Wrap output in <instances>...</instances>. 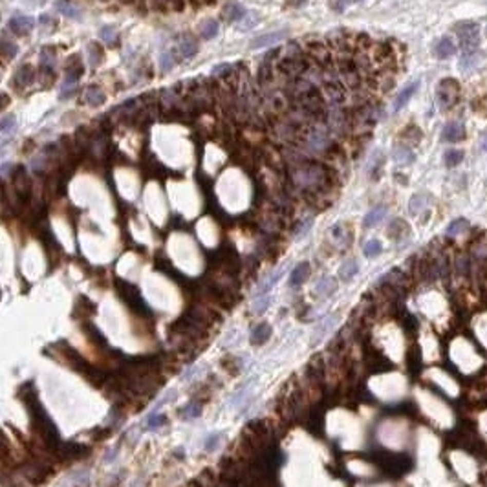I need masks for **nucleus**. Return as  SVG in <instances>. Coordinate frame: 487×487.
<instances>
[{
  "instance_id": "aec40b11",
  "label": "nucleus",
  "mask_w": 487,
  "mask_h": 487,
  "mask_svg": "<svg viewBox=\"0 0 487 487\" xmlns=\"http://www.w3.org/2000/svg\"><path fill=\"white\" fill-rule=\"evenodd\" d=\"M386 233H388V236H390V238L398 240V238H401L405 233H408V226L403 222V220H392V222L388 223V229H386Z\"/></svg>"
},
{
  "instance_id": "f8f14e48",
  "label": "nucleus",
  "mask_w": 487,
  "mask_h": 487,
  "mask_svg": "<svg viewBox=\"0 0 487 487\" xmlns=\"http://www.w3.org/2000/svg\"><path fill=\"white\" fill-rule=\"evenodd\" d=\"M456 44L453 42V39L449 37H443L438 41V44L434 46V53L440 57V59H447V57H451V55L456 53Z\"/></svg>"
},
{
  "instance_id": "6ab92c4d",
  "label": "nucleus",
  "mask_w": 487,
  "mask_h": 487,
  "mask_svg": "<svg viewBox=\"0 0 487 487\" xmlns=\"http://www.w3.org/2000/svg\"><path fill=\"white\" fill-rule=\"evenodd\" d=\"M335 290H337V282L333 280L332 277H323L319 280V284H317V288H315L317 295H321V297H330Z\"/></svg>"
},
{
  "instance_id": "7c9ffc66",
  "label": "nucleus",
  "mask_w": 487,
  "mask_h": 487,
  "mask_svg": "<svg viewBox=\"0 0 487 487\" xmlns=\"http://www.w3.org/2000/svg\"><path fill=\"white\" fill-rule=\"evenodd\" d=\"M476 64H478V55H476L475 51H469V53H465L462 59H460V68H462L463 71L475 68Z\"/></svg>"
},
{
  "instance_id": "58836bf2",
  "label": "nucleus",
  "mask_w": 487,
  "mask_h": 487,
  "mask_svg": "<svg viewBox=\"0 0 487 487\" xmlns=\"http://www.w3.org/2000/svg\"><path fill=\"white\" fill-rule=\"evenodd\" d=\"M480 148H482V151H487V128L482 132V136H480Z\"/></svg>"
},
{
  "instance_id": "412c9836",
  "label": "nucleus",
  "mask_w": 487,
  "mask_h": 487,
  "mask_svg": "<svg viewBox=\"0 0 487 487\" xmlns=\"http://www.w3.org/2000/svg\"><path fill=\"white\" fill-rule=\"evenodd\" d=\"M359 271V266H357V260H346L341 264L339 268V277L341 280H350L352 277H355V273Z\"/></svg>"
},
{
  "instance_id": "39448f33",
  "label": "nucleus",
  "mask_w": 487,
  "mask_h": 487,
  "mask_svg": "<svg viewBox=\"0 0 487 487\" xmlns=\"http://www.w3.org/2000/svg\"><path fill=\"white\" fill-rule=\"evenodd\" d=\"M465 138V126L460 121H449L443 126V132H441V139L447 143H458Z\"/></svg>"
},
{
  "instance_id": "c756f323",
  "label": "nucleus",
  "mask_w": 487,
  "mask_h": 487,
  "mask_svg": "<svg viewBox=\"0 0 487 487\" xmlns=\"http://www.w3.org/2000/svg\"><path fill=\"white\" fill-rule=\"evenodd\" d=\"M18 51L17 44H13L11 41H8V39H0V57H6V59H11V57H15Z\"/></svg>"
},
{
  "instance_id": "2eb2a0df",
  "label": "nucleus",
  "mask_w": 487,
  "mask_h": 487,
  "mask_svg": "<svg viewBox=\"0 0 487 487\" xmlns=\"http://www.w3.org/2000/svg\"><path fill=\"white\" fill-rule=\"evenodd\" d=\"M310 275V264L308 262H301L295 266V269L290 275V286H301Z\"/></svg>"
},
{
  "instance_id": "9d476101",
  "label": "nucleus",
  "mask_w": 487,
  "mask_h": 487,
  "mask_svg": "<svg viewBox=\"0 0 487 487\" xmlns=\"http://www.w3.org/2000/svg\"><path fill=\"white\" fill-rule=\"evenodd\" d=\"M392 160L399 165H410L412 161L416 160V156H414V152H412V148L408 145H401L399 143V145H396L392 148Z\"/></svg>"
},
{
  "instance_id": "b1692460",
  "label": "nucleus",
  "mask_w": 487,
  "mask_h": 487,
  "mask_svg": "<svg viewBox=\"0 0 487 487\" xmlns=\"http://www.w3.org/2000/svg\"><path fill=\"white\" fill-rule=\"evenodd\" d=\"M269 333H271V328H269V324H258V326L253 330L251 341L255 343V345H260V343H264V341H268Z\"/></svg>"
},
{
  "instance_id": "2f4dec72",
  "label": "nucleus",
  "mask_w": 487,
  "mask_h": 487,
  "mask_svg": "<svg viewBox=\"0 0 487 487\" xmlns=\"http://www.w3.org/2000/svg\"><path fill=\"white\" fill-rule=\"evenodd\" d=\"M99 37L103 39L105 42H108V44H118L116 42V26H103L101 30H99Z\"/></svg>"
},
{
  "instance_id": "e433bc0d",
  "label": "nucleus",
  "mask_w": 487,
  "mask_h": 487,
  "mask_svg": "<svg viewBox=\"0 0 487 487\" xmlns=\"http://www.w3.org/2000/svg\"><path fill=\"white\" fill-rule=\"evenodd\" d=\"M355 2H361V0H333V8L335 9H339V11H343V9L346 8V6H350V4H355Z\"/></svg>"
},
{
  "instance_id": "20e7f679",
  "label": "nucleus",
  "mask_w": 487,
  "mask_h": 487,
  "mask_svg": "<svg viewBox=\"0 0 487 487\" xmlns=\"http://www.w3.org/2000/svg\"><path fill=\"white\" fill-rule=\"evenodd\" d=\"M288 30H280V31H271V33H266V35H260V37H256L251 41V50H260V48H268V46H273V44H277V42H282L288 39Z\"/></svg>"
},
{
  "instance_id": "a211bd4d",
  "label": "nucleus",
  "mask_w": 487,
  "mask_h": 487,
  "mask_svg": "<svg viewBox=\"0 0 487 487\" xmlns=\"http://www.w3.org/2000/svg\"><path fill=\"white\" fill-rule=\"evenodd\" d=\"M178 51H180L181 57H193L198 51V42L191 35H185L183 41L178 42Z\"/></svg>"
},
{
  "instance_id": "f03ea898",
  "label": "nucleus",
  "mask_w": 487,
  "mask_h": 487,
  "mask_svg": "<svg viewBox=\"0 0 487 487\" xmlns=\"http://www.w3.org/2000/svg\"><path fill=\"white\" fill-rule=\"evenodd\" d=\"M436 97H438V105L443 112H449L451 108L458 105L460 101V83L453 77H445L441 79L440 84H438L436 90Z\"/></svg>"
},
{
  "instance_id": "ea45409f",
  "label": "nucleus",
  "mask_w": 487,
  "mask_h": 487,
  "mask_svg": "<svg viewBox=\"0 0 487 487\" xmlns=\"http://www.w3.org/2000/svg\"><path fill=\"white\" fill-rule=\"evenodd\" d=\"M288 4L293 6V8H301L303 4H306V0H288Z\"/></svg>"
},
{
  "instance_id": "4be33fe9",
  "label": "nucleus",
  "mask_w": 487,
  "mask_h": 487,
  "mask_svg": "<svg viewBox=\"0 0 487 487\" xmlns=\"http://www.w3.org/2000/svg\"><path fill=\"white\" fill-rule=\"evenodd\" d=\"M53 63H55V50L51 46H44L41 50V64L42 70L53 71Z\"/></svg>"
},
{
  "instance_id": "f3484780",
  "label": "nucleus",
  "mask_w": 487,
  "mask_h": 487,
  "mask_svg": "<svg viewBox=\"0 0 487 487\" xmlns=\"http://www.w3.org/2000/svg\"><path fill=\"white\" fill-rule=\"evenodd\" d=\"M471 268H473V264H471V256L469 255H458L456 260H454V273L458 275V277H467V275H471Z\"/></svg>"
},
{
  "instance_id": "1a4fd4ad",
  "label": "nucleus",
  "mask_w": 487,
  "mask_h": 487,
  "mask_svg": "<svg viewBox=\"0 0 487 487\" xmlns=\"http://www.w3.org/2000/svg\"><path fill=\"white\" fill-rule=\"evenodd\" d=\"M64 71H66V83L68 84H76L77 81L83 77V71H84V66L83 63H81L79 55H73L71 59H68L66 63V68H64Z\"/></svg>"
},
{
  "instance_id": "473e14b6",
  "label": "nucleus",
  "mask_w": 487,
  "mask_h": 487,
  "mask_svg": "<svg viewBox=\"0 0 487 487\" xmlns=\"http://www.w3.org/2000/svg\"><path fill=\"white\" fill-rule=\"evenodd\" d=\"M381 165H383L381 154H379V152H376L374 160L370 161V167H368L370 174H372V180H378V178H379V173H381Z\"/></svg>"
},
{
  "instance_id": "dca6fc26",
  "label": "nucleus",
  "mask_w": 487,
  "mask_h": 487,
  "mask_svg": "<svg viewBox=\"0 0 487 487\" xmlns=\"http://www.w3.org/2000/svg\"><path fill=\"white\" fill-rule=\"evenodd\" d=\"M385 214H386V207L385 205H379V207H374V209H370L368 213H366L365 220H363V226H365V227H376L383 218H385Z\"/></svg>"
},
{
  "instance_id": "4468645a",
  "label": "nucleus",
  "mask_w": 487,
  "mask_h": 487,
  "mask_svg": "<svg viewBox=\"0 0 487 487\" xmlns=\"http://www.w3.org/2000/svg\"><path fill=\"white\" fill-rule=\"evenodd\" d=\"M55 9L63 15H66L68 18H73V21H79L81 18V9L76 4H71L70 0H57L55 2Z\"/></svg>"
},
{
  "instance_id": "cd10ccee",
  "label": "nucleus",
  "mask_w": 487,
  "mask_h": 487,
  "mask_svg": "<svg viewBox=\"0 0 487 487\" xmlns=\"http://www.w3.org/2000/svg\"><path fill=\"white\" fill-rule=\"evenodd\" d=\"M383 251V246L379 240L372 238L368 240V242L365 244V248H363V253H365V256H368V258H376V256H379Z\"/></svg>"
},
{
  "instance_id": "72a5a7b5",
  "label": "nucleus",
  "mask_w": 487,
  "mask_h": 487,
  "mask_svg": "<svg viewBox=\"0 0 487 487\" xmlns=\"http://www.w3.org/2000/svg\"><path fill=\"white\" fill-rule=\"evenodd\" d=\"M88 51H90V64L92 66H97V63L103 59V48L99 46V44H96V42H92L88 46Z\"/></svg>"
},
{
  "instance_id": "a878e982",
  "label": "nucleus",
  "mask_w": 487,
  "mask_h": 487,
  "mask_svg": "<svg viewBox=\"0 0 487 487\" xmlns=\"http://www.w3.org/2000/svg\"><path fill=\"white\" fill-rule=\"evenodd\" d=\"M467 229H469V222H467L465 218H458V220H454V222L449 223V227H447V235L458 236V235H462V233H465Z\"/></svg>"
},
{
  "instance_id": "c9c22d12",
  "label": "nucleus",
  "mask_w": 487,
  "mask_h": 487,
  "mask_svg": "<svg viewBox=\"0 0 487 487\" xmlns=\"http://www.w3.org/2000/svg\"><path fill=\"white\" fill-rule=\"evenodd\" d=\"M13 126H15V118H13V116H8V118H0V132L13 130Z\"/></svg>"
},
{
  "instance_id": "f257e3e1",
  "label": "nucleus",
  "mask_w": 487,
  "mask_h": 487,
  "mask_svg": "<svg viewBox=\"0 0 487 487\" xmlns=\"http://www.w3.org/2000/svg\"><path fill=\"white\" fill-rule=\"evenodd\" d=\"M454 31H456L460 48H462L465 53L478 50V46H480V26L476 24V22H471V21L458 22V24L454 26Z\"/></svg>"
},
{
  "instance_id": "423d86ee",
  "label": "nucleus",
  "mask_w": 487,
  "mask_h": 487,
  "mask_svg": "<svg viewBox=\"0 0 487 487\" xmlns=\"http://www.w3.org/2000/svg\"><path fill=\"white\" fill-rule=\"evenodd\" d=\"M8 26L15 35H26L33 30L35 21L28 15H15V17L9 18Z\"/></svg>"
},
{
  "instance_id": "7ed1b4c3",
  "label": "nucleus",
  "mask_w": 487,
  "mask_h": 487,
  "mask_svg": "<svg viewBox=\"0 0 487 487\" xmlns=\"http://www.w3.org/2000/svg\"><path fill=\"white\" fill-rule=\"evenodd\" d=\"M11 180H13V187H15L17 196L21 198L22 202H28V200H30V193H31V183L30 180H28L26 168L18 165V167L15 168V173L11 174Z\"/></svg>"
},
{
  "instance_id": "ddd939ff",
  "label": "nucleus",
  "mask_w": 487,
  "mask_h": 487,
  "mask_svg": "<svg viewBox=\"0 0 487 487\" xmlns=\"http://www.w3.org/2000/svg\"><path fill=\"white\" fill-rule=\"evenodd\" d=\"M15 81H17L18 86H31L35 81V70L31 64H24V66L18 68V71L15 73Z\"/></svg>"
},
{
  "instance_id": "a19ab883",
  "label": "nucleus",
  "mask_w": 487,
  "mask_h": 487,
  "mask_svg": "<svg viewBox=\"0 0 487 487\" xmlns=\"http://www.w3.org/2000/svg\"><path fill=\"white\" fill-rule=\"evenodd\" d=\"M485 37H487V28H485Z\"/></svg>"
},
{
  "instance_id": "393cba45",
  "label": "nucleus",
  "mask_w": 487,
  "mask_h": 487,
  "mask_svg": "<svg viewBox=\"0 0 487 487\" xmlns=\"http://www.w3.org/2000/svg\"><path fill=\"white\" fill-rule=\"evenodd\" d=\"M462 160H463V151H458V148H451V151H447L445 156H443V161H445V165L449 168L458 167V165L462 163Z\"/></svg>"
},
{
  "instance_id": "0eeeda50",
  "label": "nucleus",
  "mask_w": 487,
  "mask_h": 487,
  "mask_svg": "<svg viewBox=\"0 0 487 487\" xmlns=\"http://www.w3.org/2000/svg\"><path fill=\"white\" fill-rule=\"evenodd\" d=\"M418 88H420V79L410 81V83H408L407 86H403V88L399 90L398 97H396V101H394V106H392V110H394V112H399V110L403 108V106L407 105L408 101H410V97L418 92Z\"/></svg>"
},
{
  "instance_id": "6e6552de",
  "label": "nucleus",
  "mask_w": 487,
  "mask_h": 487,
  "mask_svg": "<svg viewBox=\"0 0 487 487\" xmlns=\"http://www.w3.org/2000/svg\"><path fill=\"white\" fill-rule=\"evenodd\" d=\"M248 15L246 8L238 2H227L226 6L222 8V18L226 22H238L242 21L244 17Z\"/></svg>"
},
{
  "instance_id": "9b49d317",
  "label": "nucleus",
  "mask_w": 487,
  "mask_h": 487,
  "mask_svg": "<svg viewBox=\"0 0 487 487\" xmlns=\"http://www.w3.org/2000/svg\"><path fill=\"white\" fill-rule=\"evenodd\" d=\"M83 99H84V103L88 106H101L103 103H105V99H106V96H105V92H103L99 86H96V84H92V86H88V88L84 90V93H83Z\"/></svg>"
},
{
  "instance_id": "c85d7f7f",
  "label": "nucleus",
  "mask_w": 487,
  "mask_h": 487,
  "mask_svg": "<svg viewBox=\"0 0 487 487\" xmlns=\"http://www.w3.org/2000/svg\"><path fill=\"white\" fill-rule=\"evenodd\" d=\"M412 214H420L423 209H427V196L425 194H414L410 198V205H408Z\"/></svg>"
},
{
  "instance_id": "f704fd0d",
  "label": "nucleus",
  "mask_w": 487,
  "mask_h": 487,
  "mask_svg": "<svg viewBox=\"0 0 487 487\" xmlns=\"http://www.w3.org/2000/svg\"><path fill=\"white\" fill-rule=\"evenodd\" d=\"M173 55H174V51H163V53L160 55V68L163 71H168L174 64H176Z\"/></svg>"
},
{
  "instance_id": "4c0bfd02",
  "label": "nucleus",
  "mask_w": 487,
  "mask_h": 487,
  "mask_svg": "<svg viewBox=\"0 0 487 487\" xmlns=\"http://www.w3.org/2000/svg\"><path fill=\"white\" fill-rule=\"evenodd\" d=\"M8 106H9V96L8 93L0 92V112H2L4 108H8Z\"/></svg>"
},
{
  "instance_id": "5701e85b",
  "label": "nucleus",
  "mask_w": 487,
  "mask_h": 487,
  "mask_svg": "<svg viewBox=\"0 0 487 487\" xmlns=\"http://www.w3.org/2000/svg\"><path fill=\"white\" fill-rule=\"evenodd\" d=\"M421 138H423V136H421V130L418 128L416 125H414V126H412V125L407 126V128H405V130L401 132V139H405V141H407L408 145H418V143L421 141Z\"/></svg>"
},
{
  "instance_id": "bb28decb",
  "label": "nucleus",
  "mask_w": 487,
  "mask_h": 487,
  "mask_svg": "<svg viewBox=\"0 0 487 487\" xmlns=\"http://www.w3.org/2000/svg\"><path fill=\"white\" fill-rule=\"evenodd\" d=\"M216 35H218V22L214 21V18H207L202 24V37L205 41H209V39H214Z\"/></svg>"
}]
</instances>
